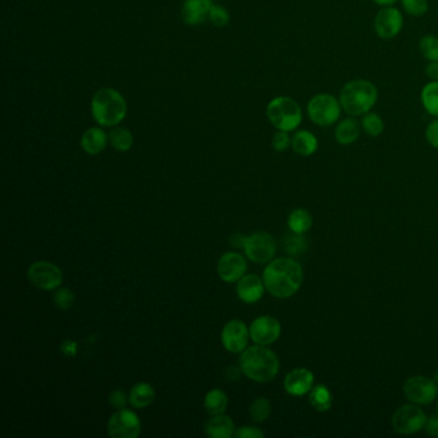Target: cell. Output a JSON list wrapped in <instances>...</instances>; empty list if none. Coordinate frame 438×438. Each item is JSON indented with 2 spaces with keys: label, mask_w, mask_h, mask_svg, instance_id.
Returning <instances> with one entry per match:
<instances>
[{
  "label": "cell",
  "mask_w": 438,
  "mask_h": 438,
  "mask_svg": "<svg viewBox=\"0 0 438 438\" xmlns=\"http://www.w3.org/2000/svg\"><path fill=\"white\" fill-rule=\"evenodd\" d=\"M156 398L154 388L146 382H140L134 385L129 393V404L134 409H146L153 404Z\"/></svg>",
  "instance_id": "cell-23"
},
{
  "label": "cell",
  "mask_w": 438,
  "mask_h": 438,
  "mask_svg": "<svg viewBox=\"0 0 438 438\" xmlns=\"http://www.w3.org/2000/svg\"><path fill=\"white\" fill-rule=\"evenodd\" d=\"M27 278L33 287L43 291H54L63 282V272L50 261H36L27 270Z\"/></svg>",
  "instance_id": "cell-7"
},
{
  "label": "cell",
  "mask_w": 438,
  "mask_h": 438,
  "mask_svg": "<svg viewBox=\"0 0 438 438\" xmlns=\"http://www.w3.org/2000/svg\"><path fill=\"white\" fill-rule=\"evenodd\" d=\"M203 404H205L206 412L213 417V415H219V414H224L226 412L229 398L223 390L215 388V390L207 392Z\"/></svg>",
  "instance_id": "cell-25"
},
{
  "label": "cell",
  "mask_w": 438,
  "mask_h": 438,
  "mask_svg": "<svg viewBox=\"0 0 438 438\" xmlns=\"http://www.w3.org/2000/svg\"><path fill=\"white\" fill-rule=\"evenodd\" d=\"M107 432L112 438H138L141 433L139 417L127 407L117 410L108 420Z\"/></svg>",
  "instance_id": "cell-9"
},
{
  "label": "cell",
  "mask_w": 438,
  "mask_h": 438,
  "mask_svg": "<svg viewBox=\"0 0 438 438\" xmlns=\"http://www.w3.org/2000/svg\"><path fill=\"white\" fill-rule=\"evenodd\" d=\"M427 423L424 412L415 405L401 406L392 417L393 429L401 434H412L423 429Z\"/></svg>",
  "instance_id": "cell-11"
},
{
  "label": "cell",
  "mask_w": 438,
  "mask_h": 438,
  "mask_svg": "<svg viewBox=\"0 0 438 438\" xmlns=\"http://www.w3.org/2000/svg\"><path fill=\"white\" fill-rule=\"evenodd\" d=\"M108 139L113 148L119 152H127L134 144L133 134L125 127H114L112 132L108 134Z\"/></svg>",
  "instance_id": "cell-27"
},
{
  "label": "cell",
  "mask_w": 438,
  "mask_h": 438,
  "mask_svg": "<svg viewBox=\"0 0 438 438\" xmlns=\"http://www.w3.org/2000/svg\"><path fill=\"white\" fill-rule=\"evenodd\" d=\"M436 410H437V414H438V400H437V406H436Z\"/></svg>",
  "instance_id": "cell-47"
},
{
  "label": "cell",
  "mask_w": 438,
  "mask_h": 438,
  "mask_svg": "<svg viewBox=\"0 0 438 438\" xmlns=\"http://www.w3.org/2000/svg\"><path fill=\"white\" fill-rule=\"evenodd\" d=\"M108 401H110V405L112 406L113 409L121 410V409L127 407V402H129V396L121 390H114L110 393Z\"/></svg>",
  "instance_id": "cell-37"
},
{
  "label": "cell",
  "mask_w": 438,
  "mask_h": 438,
  "mask_svg": "<svg viewBox=\"0 0 438 438\" xmlns=\"http://www.w3.org/2000/svg\"><path fill=\"white\" fill-rule=\"evenodd\" d=\"M250 338V328H247L246 323L239 319L228 321L221 332V343L226 351L232 353H242L245 351Z\"/></svg>",
  "instance_id": "cell-12"
},
{
  "label": "cell",
  "mask_w": 438,
  "mask_h": 438,
  "mask_svg": "<svg viewBox=\"0 0 438 438\" xmlns=\"http://www.w3.org/2000/svg\"><path fill=\"white\" fill-rule=\"evenodd\" d=\"M206 433L211 438H230L235 433V427L230 417L225 414L213 415L207 422Z\"/></svg>",
  "instance_id": "cell-22"
},
{
  "label": "cell",
  "mask_w": 438,
  "mask_h": 438,
  "mask_svg": "<svg viewBox=\"0 0 438 438\" xmlns=\"http://www.w3.org/2000/svg\"><path fill=\"white\" fill-rule=\"evenodd\" d=\"M419 52L427 62L438 60V36L436 35H424L419 40Z\"/></svg>",
  "instance_id": "cell-32"
},
{
  "label": "cell",
  "mask_w": 438,
  "mask_h": 438,
  "mask_svg": "<svg viewBox=\"0 0 438 438\" xmlns=\"http://www.w3.org/2000/svg\"><path fill=\"white\" fill-rule=\"evenodd\" d=\"M312 225L311 215L309 211L299 208V210H294L289 218H288V226L291 229V232L299 233V234H304V233L310 230V228Z\"/></svg>",
  "instance_id": "cell-28"
},
{
  "label": "cell",
  "mask_w": 438,
  "mask_h": 438,
  "mask_svg": "<svg viewBox=\"0 0 438 438\" xmlns=\"http://www.w3.org/2000/svg\"><path fill=\"white\" fill-rule=\"evenodd\" d=\"M374 4H377L379 7H391V6H395L397 1L400 0H372Z\"/></svg>",
  "instance_id": "cell-45"
},
{
  "label": "cell",
  "mask_w": 438,
  "mask_h": 438,
  "mask_svg": "<svg viewBox=\"0 0 438 438\" xmlns=\"http://www.w3.org/2000/svg\"><path fill=\"white\" fill-rule=\"evenodd\" d=\"M272 148L277 152H286L287 149L292 144V137L289 135L288 132L278 130L272 137Z\"/></svg>",
  "instance_id": "cell-36"
},
{
  "label": "cell",
  "mask_w": 438,
  "mask_h": 438,
  "mask_svg": "<svg viewBox=\"0 0 438 438\" xmlns=\"http://www.w3.org/2000/svg\"><path fill=\"white\" fill-rule=\"evenodd\" d=\"M265 284L264 280L255 275L248 274L237 282V294L239 299L246 304H256L262 299L265 293Z\"/></svg>",
  "instance_id": "cell-16"
},
{
  "label": "cell",
  "mask_w": 438,
  "mask_h": 438,
  "mask_svg": "<svg viewBox=\"0 0 438 438\" xmlns=\"http://www.w3.org/2000/svg\"><path fill=\"white\" fill-rule=\"evenodd\" d=\"M213 6V0H186L181 9L183 21L189 26L201 25L208 18Z\"/></svg>",
  "instance_id": "cell-18"
},
{
  "label": "cell",
  "mask_w": 438,
  "mask_h": 438,
  "mask_svg": "<svg viewBox=\"0 0 438 438\" xmlns=\"http://www.w3.org/2000/svg\"><path fill=\"white\" fill-rule=\"evenodd\" d=\"M332 395L326 385H316L311 390L310 393V404L318 412H326L332 406Z\"/></svg>",
  "instance_id": "cell-29"
},
{
  "label": "cell",
  "mask_w": 438,
  "mask_h": 438,
  "mask_svg": "<svg viewBox=\"0 0 438 438\" xmlns=\"http://www.w3.org/2000/svg\"><path fill=\"white\" fill-rule=\"evenodd\" d=\"M306 113L314 125L329 127L338 122L343 110L338 97L331 93H319L307 102Z\"/></svg>",
  "instance_id": "cell-6"
},
{
  "label": "cell",
  "mask_w": 438,
  "mask_h": 438,
  "mask_svg": "<svg viewBox=\"0 0 438 438\" xmlns=\"http://www.w3.org/2000/svg\"><path fill=\"white\" fill-rule=\"evenodd\" d=\"M284 250L289 256H301L307 251V240L304 234L299 233H289L284 237Z\"/></svg>",
  "instance_id": "cell-30"
},
{
  "label": "cell",
  "mask_w": 438,
  "mask_h": 438,
  "mask_svg": "<svg viewBox=\"0 0 438 438\" xmlns=\"http://www.w3.org/2000/svg\"><path fill=\"white\" fill-rule=\"evenodd\" d=\"M425 139L432 148L438 149V117H433L425 127Z\"/></svg>",
  "instance_id": "cell-38"
},
{
  "label": "cell",
  "mask_w": 438,
  "mask_h": 438,
  "mask_svg": "<svg viewBox=\"0 0 438 438\" xmlns=\"http://www.w3.org/2000/svg\"><path fill=\"white\" fill-rule=\"evenodd\" d=\"M404 14L412 17H423L429 11L428 0H400Z\"/></svg>",
  "instance_id": "cell-33"
},
{
  "label": "cell",
  "mask_w": 438,
  "mask_h": 438,
  "mask_svg": "<svg viewBox=\"0 0 438 438\" xmlns=\"http://www.w3.org/2000/svg\"><path fill=\"white\" fill-rule=\"evenodd\" d=\"M127 100L119 90L103 87L94 94L92 100V114L100 127H112L119 125L127 117Z\"/></svg>",
  "instance_id": "cell-4"
},
{
  "label": "cell",
  "mask_w": 438,
  "mask_h": 438,
  "mask_svg": "<svg viewBox=\"0 0 438 438\" xmlns=\"http://www.w3.org/2000/svg\"><path fill=\"white\" fill-rule=\"evenodd\" d=\"M425 76L429 81H438V60L428 62L425 66Z\"/></svg>",
  "instance_id": "cell-40"
},
{
  "label": "cell",
  "mask_w": 438,
  "mask_h": 438,
  "mask_svg": "<svg viewBox=\"0 0 438 438\" xmlns=\"http://www.w3.org/2000/svg\"><path fill=\"white\" fill-rule=\"evenodd\" d=\"M218 275L225 283H235L246 275L247 261L240 253L226 252L218 261Z\"/></svg>",
  "instance_id": "cell-15"
},
{
  "label": "cell",
  "mask_w": 438,
  "mask_h": 438,
  "mask_svg": "<svg viewBox=\"0 0 438 438\" xmlns=\"http://www.w3.org/2000/svg\"><path fill=\"white\" fill-rule=\"evenodd\" d=\"M360 124L363 132L370 138H378L385 133V124L383 117L379 113L370 111L360 117Z\"/></svg>",
  "instance_id": "cell-26"
},
{
  "label": "cell",
  "mask_w": 438,
  "mask_h": 438,
  "mask_svg": "<svg viewBox=\"0 0 438 438\" xmlns=\"http://www.w3.org/2000/svg\"><path fill=\"white\" fill-rule=\"evenodd\" d=\"M240 374H243L240 368H235L234 365H230L225 370V378L229 380H238L240 378Z\"/></svg>",
  "instance_id": "cell-44"
},
{
  "label": "cell",
  "mask_w": 438,
  "mask_h": 438,
  "mask_svg": "<svg viewBox=\"0 0 438 438\" xmlns=\"http://www.w3.org/2000/svg\"><path fill=\"white\" fill-rule=\"evenodd\" d=\"M314 374L305 368H297L288 373L284 378V388L292 396H304L311 392Z\"/></svg>",
  "instance_id": "cell-17"
},
{
  "label": "cell",
  "mask_w": 438,
  "mask_h": 438,
  "mask_svg": "<svg viewBox=\"0 0 438 438\" xmlns=\"http://www.w3.org/2000/svg\"><path fill=\"white\" fill-rule=\"evenodd\" d=\"M291 146L299 156L310 157L318 151L319 140L310 130H296V133L293 134Z\"/></svg>",
  "instance_id": "cell-21"
},
{
  "label": "cell",
  "mask_w": 438,
  "mask_h": 438,
  "mask_svg": "<svg viewBox=\"0 0 438 438\" xmlns=\"http://www.w3.org/2000/svg\"><path fill=\"white\" fill-rule=\"evenodd\" d=\"M234 436L237 438H262L265 434L257 427L245 425V427H239L234 433Z\"/></svg>",
  "instance_id": "cell-39"
},
{
  "label": "cell",
  "mask_w": 438,
  "mask_h": 438,
  "mask_svg": "<svg viewBox=\"0 0 438 438\" xmlns=\"http://www.w3.org/2000/svg\"><path fill=\"white\" fill-rule=\"evenodd\" d=\"M53 301L60 310H68L75 304V294L68 288H57L54 293Z\"/></svg>",
  "instance_id": "cell-34"
},
{
  "label": "cell",
  "mask_w": 438,
  "mask_h": 438,
  "mask_svg": "<svg viewBox=\"0 0 438 438\" xmlns=\"http://www.w3.org/2000/svg\"><path fill=\"white\" fill-rule=\"evenodd\" d=\"M208 18L213 22V26L224 27L229 23L230 16L228 14L225 8L213 4L211 11H210V14H208Z\"/></svg>",
  "instance_id": "cell-35"
},
{
  "label": "cell",
  "mask_w": 438,
  "mask_h": 438,
  "mask_svg": "<svg viewBox=\"0 0 438 438\" xmlns=\"http://www.w3.org/2000/svg\"><path fill=\"white\" fill-rule=\"evenodd\" d=\"M425 431L427 433L432 436V437H438V418L437 417H431L429 419H427V423H425Z\"/></svg>",
  "instance_id": "cell-41"
},
{
  "label": "cell",
  "mask_w": 438,
  "mask_h": 438,
  "mask_svg": "<svg viewBox=\"0 0 438 438\" xmlns=\"http://www.w3.org/2000/svg\"><path fill=\"white\" fill-rule=\"evenodd\" d=\"M262 280L267 289L277 299H289L299 292L304 282V270L297 261L289 257L270 261L264 270Z\"/></svg>",
  "instance_id": "cell-1"
},
{
  "label": "cell",
  "mask_w": 438,
  "mask_h": 438,
  "mask_svg": "<svg viewBox=\"0 0 438 438\" xmlns=\"http://www.w3.org/2000/svg\"><path fill=\"white\" fill-rule=\"evenodd\" d=\"M420 103L425 112L438 117V81H428L420 90Z\"/></svg>",
  "instance_id": "cell-24"
},
{
  "label": "cell",
  "mask_w": 438,
  "mask_h": 438,
  "mask_svg": "<svg viewBox=\"0 0 438 438\" xmlns=\"http://www.w3.org/2000/svg\"><path fill=\"white\" fill-rule=\"evenodd\" d=\"M60 350L67 356H75L76 350H78V343L73 342V341H65L60 346Z\"/></svg>",
  "instance_id": "cell-42"
},
{
  "label": "cell",
  "mask_w": 438,
  "mask_h": 438,
  "mask_svg": "<svg viewBox=\"0 0 438 438\" xmlns=\"http://www.w3.org/2000/svg\"><path fill=\"white\" fill-rule=\"evenodd\" d=\"M246 239L247 237H245L243 234L237 233V234L232 235V238H230V245H232V247H234V248H242V250H243V248H245V245H246Z\"/></svg>",
  "instance_id": "cell-43"
},
{
  "label": "cell",
  "mask_w": 438,
  "mask_h": 438,
  "mask_svg": "<svg viewBox=\"0 0 438 438\" xmlns=\"http://www.w3.org/2000/svg\"><path fill=\"white\" fill-rule=\"evenodd\" d=\"M243 251L256 264H267L277 252V242L269 233L256 232L248 235Z\"/></svg>",
  "instance_id": "cell-10"
},
{
  "label": "cell",
  "mask_w": 438,
  "mask_h": 438,
  "mask_svg": "<svg viewBox=\"0 0 438 438\" xmlns=\"http://www.w3.org/2000/svg\"><path fill=\"white\" fill-rule=\"evenodd\" d=\"M339 102L347 116L361 117L373 111L379 98L378 87L366 79L347 81L339 92Z\"/></svg>",
  "instance_id": "cell-2"
},
{
  "label": "cell",
  "mask_w": 438,
  "mask_h": 438,
  "mask_svg": "<svg viewBox=\"0 0 438 438\" xmlns=\"http://www.w3.org/2000/svg\"><path fill=\"white\" fill-rule=\"evenodd\" d=\"M280 333V323L277 319L269 315L255 319L250 326V336L256 345H272L278 341Z\"/></svg>",
  "instance_id": "cell-14"
},
{
  "label": "cell",
  "mask_w": 438,
  "mask_h": 438,
  "mask_svg": "<svg viewBox=\"0 0 438 438\" xmlns=\"http://www.w3.org/2000/svg\"><path fill=\"white\" fill-rule=\"evenodd\" d=\"M434 380L425 377H412L406 380L404 392L406 397L417 405H429L437 397L438 387Z\"/></svg>",
  "instance_id": "cell-13"
},
{
  "label": "cell",
  "mask_w": 438,
  "mask_h": 438,
  "mask_svg": "<svg viewBox=\"0 0 438 438\" xmlns=\"http://www.w3.org/2000/svg\"><path fill=\"white\" fill-rule=\"evenodd\" d=\"M404 25V12H401L395 6L380 8L374 17V33L379 39L392 40L397 38Z\"/></svg>",
  "instance_id": "cell-8"
},
{
  "label": "cell",
  "mask_w": 438,
  "mask_h": 438,
  "mask_svg": "<svg viewBox=\"0 0 438 438\" xmlns=\"http://www.w3.org/2000/svg\"><path fill=\"white\" fill-rule=\"evenodd\" d=\"M110 141L108 135L100 127H90L81 137V148L84 152L90 156H97L106 149L107 143Z\"/></svg>",
  "instance_id": "cell-20"
},
{
  "label": "cell",
  "mask_w": 438,
  "mask_h": 438,
  "mask_svg": "<svg viewBox=\"0 0 438 438\" xmlns=\"http://www.w3.org/2000/svg\"><path fill=\"white\" fill-rule=\"evenodd\" d=\"M266 116L277 130L296 132L304 119V112L299 102L287 95H280L269 102Z\"/></svg>",
  "instance_id": "cell-5"
},
{
  "label": "cell",
  "mask_w": 438,
  "mask_h": 438,
  "mask_svg": "<svg viewBox=\"0 0 438 438\" xmlns=\"http://www.w3.org/2000/svg\"><path fill=\"white\" fill-rule=\"evenodd\" d=\"M363 133L361 124L358 117L347 116L339 119L334 129V138L341 146H351Z\"/></svg>",
  "instance_id": "cell-19"
},
{
  "label": "cell",
  "mask_w": 438,
  "mask_h": 438,
  "mask_svg": "<svg viewBox=\"0 0 438 438\" xmlns=\"http://www.w3.org/2000/svg\"><path fill=\"white\" fill-rule=\"evenodd\" d=\"M434 382L438 385V372L434 374Z\"/></svg>",
  "instance_id": "cell-46"
},
{
  "label": "cell",
  "mask_w": 438,
  "mask_h": 438,
  "mask_svg": "<svg viewBox=\"0 0 438 438\" xmlns=\"http://www.w3.org/2000/svg\"><path fill=\"white\" fill-rule=\"evenodd\" d=\"M238 366L247 378L266 383L278 375L280 364L275 352L265 346L256 345L247 347L240 353Z\"/></svg>",
  "instance_id": "cell-3"
},
{
  "label": "cell",
  "mask_w": 438,
  "mask_h": 438,
  "mask_svg": "<svg viewBox=\"0 0 438 438\" xmlns=\"http://www.w3.org/2000/svg\"><path fill=\"white\" fill-rule=\"evenodd\" d=\"M272 414V404L266 397H257L253 400L250 406V415L255 423H264Z\"/></svg>",
  "instance_id": "cell-31"
}]
</instances>
